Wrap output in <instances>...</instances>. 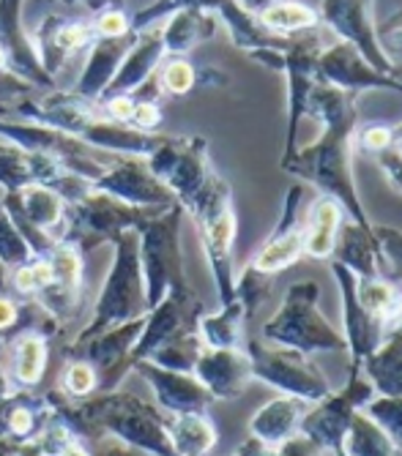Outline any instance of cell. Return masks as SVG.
Here are the masks:
<instances>
[{
	"label": "cell",
	"mask_w": 402,
	"mask_h": 456,
	"mask_svg": "<svg viewBox=\"0 0 402 456\" xmlns=\"http://www.w3.org/2000/svg\"><path fill=\"white\" fill-rule=\"evenodd\" d=\"M365 407V416L373 419L383 429V435L402 451V396H373Z\"/></svg>",
	"instance_id": "29"
},
{
	"label": "cell",
	"mask_w": 402,
	"mask_h": 456,
	"mask_svg": "<svg viewBox=\"0 0 402 456\" xmlns=\"http://www.w3.org/2000/svg\"><path fill=\"white\" fill-rule=\"evenodd\" d=\"M274 4H276V0H238V6L244 9L247 14H252V17H255V14H263V12H266L268 6H274Z\"/></svg>",
	"instance_id": "48"
},
{
	"label": "cell",
	"mask_w": 402,
	"mask_h": 456,
	"mask_svg": "<svg viewBox=\"0 0 402 456\" xmlns=\"http://www.w3.org/2000/svg\"><path fill=\"white\" fill-rule=\"evenodd\" d=\"M268 293H271V276L268 273H260L252 265H247L244 271H241V276L235 281V298L244 304L247 320L255 317V312L266 304Z\"/></svg>",
	"instance_id": "30"
},
{
	"label": "cell",
	"mask_w": 402,
	"mask_h": 456,
	"mask_svg": "<svg viewBox=\"0 0 402 456\" xmlns=\"http://www.w3.org/2000/svg\"><path fill=\"white\" fill-rule=\"evenodd\" d=\"M317 14L342 41H348V45H353L361 55H365L378 71L399 77L394 71V66L386 61L378 38H375L373 0H324Z\"/></svg>",
	"instance_id": "13"
},
{
	"label": "cell",
	"mask_w": 402,
	"mask_h": 456,
	"mask_svg": "<svg viewBox=\"0 0 402 456\" xmlns=\"http://www.w3.org/2000/svg\"><path fill=\"white\" fill-rule=\"evenodd\" d=\"M309 402L299 399V396H276L268 399L250 421V437L279 448L285 440H291L293 435H299V424L307 416Z\"/></svg>",
	"instance_id": "20"
},
{
	"label": "cell",
	"mask_w": 402,
	"mask_h": 456,
	"mask_svg": "<svg viewBox=\"0 0 402 456\" xmlns=\"http://www.w3.org/2000/svg\"><path fill=\"white\" fill-rule=\"evenodd\" d=\"M96 28H99V33H102V36H107V38H115V36H124V33H127L129 22H127V17H124V14H118V12H107V14H102V17H99Z\"/></svg>",
	"instance_id": "42"
},
{
	"label": "cell",
	"mask_w": 402,
	"mask_h": 456,
	"mask_svg": "<svg viewBox=\"0 0 402 456\" xmlns=\"http://www.w3.org/2000/svg\"><path fill=\"white\" fill-rule=\"evenodd\" d=\"M194 79H197V74H194V69H192L186 61H173V63H168L165 71H162L165 88H168L170 94H176V96L189 94V91L194 88Z\"/></svg>",
	"instance_id": "36"
},
{
	"label": "cell",
	"mask_w": 402,
	"mask_h": 456,
	"mask_svg": "<svg viewBox=\"0 0 402 456\" xmlns=\"http://www.w3.org/2000/svg\"><path fill=\"white\" fill-rule=\"evenodd\" d=\"M99 388V378L88 361L71 358L69 366L63 369V394L69 399H88Z\"/></svg>",
	"instance_id": "32"
},
{
	"label": "cell",
	"mask_w": 402,
	"mask_h": 456,
	"mask_svg": "<svg viewBox=\"0 0 402 456\" xmlns=\"http://www.w3.org/2000/svg\"><path fill=\"white\" fill-rule=\"evenodd\" d=\"M132 120L137 129H153V126H159V120H162V112H159V107L153 102H140V104H135Z\"/></svg>",
	"instance_id": "41"
},
{
	"label": "cell",
	"mask_w": 402,
	"mask_h": 456,
	"mask_svg": "<svg viewBox=\"0 0 402 456\" xmlns=\"http://www.w3.org/2000/svg\"><path fill=\"white\" fill-rule=\"evenodd\" d=\"M361 371L381 396H402V330L389 334L375 353L361 361Z\"/></svg>",
	"instance_id": "22"
},
{
	"label": "cell",
	"mask_w": 402,
	"mask_h": 456,
	"mask_svg": "<svg viewBox=\"0 0 402 456\" xmlns=\"http://www.w3.org/2000/svg\"><path fill=\"white\" fill-rule=\"evenodd\" d=\"M96 186L99 191H110L127 202L148 205V208H170V205H176L173 191L140 159H127L118 170L96 178Z\"/></svg>",
	"instance_id": "17"
},
{
	"label": "cell",
	"mask_w": 402,
	"mask_h": 456,
	"mask_svg": "<svg viewBox=\"0 0 402 456\" xmlns=\"http://www.w3.org/2000/svg\"><path fill=\"white\" fill-rule=\"evenodd\" d=\"M184 208L176 202L162 214L148 216L135 230H140V265L145 281V301L148 312L162 301L170 289H189L184 263H181V230Z\"/></svg>",
	"instance_id": "4"
},
{
	"label": "cell",
	"mask_w": 402,
	"mask_h": 456,
	"mask_svg": "<svg viewBox=\"0 0 402 456\" xmlns=\"http://www.w3.org/2000/svg\"><path fill=\"white\" fill-rule=\"evenodd\" d=\"M14 287L20 289L22 296H33V293H38L30 265H20V268H14Z\"/></svg>",
	"instance_id": "46"
},
{
	"label": "cell",
	"mask_w": 402,
	"mask_h": 456,
	"mask_svg": "<svg viewBox=\"0 0 402 456\" xmlns=\"http://www.w3.org/2000/svg\"><path fill=\"white\" fill-rule=\"evenodd\" d=\"M214 36V20L209 17H200L194 12H184L181 17H176L173 28H170V36H168V45L173 50H186L197 41H203Z\"/></svg>",
	"instance_id": "31"
},
{
	"label": "cell",
	"mask_w": 402,
	"mask_h": 456,
	"mask_svg": "<svg viewBox=\"0 0 402 456\" xmlns=\"http://www.w3.org/2000/svg\"><path fill=\"white\" fill-rule=\"evenodd\" d=\"M235 456H279V448L266 445V443H260V440L250 437L244 445L238 448V453H235Z\"/></svg>",
	"instance_id": "47"
},
{
	"label": "cell",
	"mask_w": 402,
	"mask_h": 456,
	"mask_svg": "<svg viewBox=\"0 0 402 456\" xmlns=\"http://www.w3.org/2000/svg\"><path fill=\"white\" fill-rule=\"evenodd\" d=\"M143 325H145V314L135 317L129 322L112 325L91 339L74 342L71 347H66V355L88 361L96 371V378H99L96 391L107 394L124 380V375L132 369V347L143 334Z\"/></svg>",
	"instance_id": "9"
},
{
	"label": "cell",
	"mask_w": 402,
	"mask_h": 456,
	"mask_svg": "<svg viewBox=\"0 0 402 456\" xmlns=\"http://www.w3.org/2000/svg\"><path fill=\"white\" fill-rule=\"evenodd\" d=\"M332 260L342 263L356 279L383 273V257H381V246L373 232V224L365 227L345 216L337 232V246H334Z\"/></svg>",
	"instance_id": "19"
},
{
	"label": "cell",
	"mask_w": 402,
	"mask_h": 456,
	"mask_svg": "<svg viewBox=\"0 0 402 456\" xmlns=\"http://www.w3.org/2000/svg\"><path fill=\"white\" fill-rule=\"evenodd\" d=\"M342 448L350 456H402V451L383 435V429L373 419L365 416V412H361V416L356 412Z\"/></svg>",
	"instance_id": "27"
},
{
	"label": "cell",
	"mask_w": 402,
	"mask_h": 456,
	"mask_svg": "<svg viewBox=\"0 0 402 456\" xmlns=\"http://www.w3.org/2000/svg\"><path fill=\"white\" fill-rule=\"evenodd\" d=\"M200 227V238H203L206 257L219 289V304H227L235 298V279H233V246H235V208H233V194L230 186L214 173L206 191L200 194L194 208L189 211Z\"/></svg>",
	"instance_id": "5"
},
{
	"label": "cell",
	"mask_w": 402,
	"mask_h": 456,
	"mask_svg": "<svg viewBox=\"0 0 402 456\" xmlns=\"http://www.w3.org/2000/svg\"><path fill=\"white\" fill-rule=\"evenodd\" d=\"M168 435L176 456H209L217 448V427L206 419V412L168 416Z\"/></svg>",
	"instance_id": "25"
},
{
	"label": "cell",
	"mask_w": 402,
	"mask_h": 456,
	"mask_svg": "<svg viewBox=\"0 0 402 456\" xmlns=\"http://www.w3.org/2000/svg\"><path fill=\"white\" fill-rule=\"evenodd\" d=\"M320 284L307 279L288 287L279 312L263 325L260 337L268 345L291 347L304 355L348 350L342 330H337L317 306Z\"/></svg>",
	"instance_id": "2"
},
{
	"label": "cell",
	"mask_w": 402,
	"mask_h": 456,
	"mask_svg": "<svg viewBox=\"0 0 402 456\" xmlns=\"http://www.w3.org/2000/svg\"><path fill=\"white\" fill-rule=\"evenodd\" d=\"M258 22L268 33L288 38V36L315 30L320 22V14L315 9H309L307 4H299V0H276L274 6H268L263 14H258Z\"/></svg>",
	"instance_id": "26"
},
{
	"label": "cell",
	"mask_w": 402,
	"mask_h": 456,
	"mask_svg": "<svg viewBox=\"0 0 402 456\" xmlns=\"http://www.w3.org/2000/svg\"><path fill=\"white\" fill-rule=\"evenodd\" d=\"M279 456H324V448L315 445L304 435H293L291 440H285L283 445H279Z\"/></svg>",
	"instance_id": "40"
},
{
	"label": "cell",
	"mask_w": 402,
	"mask_h": 456,
	"mask_svg": "<svg viewBox=\"0 0 402 456\" xmlns=\"http://www.w3.org/2000/svg\"><path fill=\"white\" fill-rule=\"evenodd\" d=\"M394 140V126H386V123H373L365 132H361V145L373 153H381L391 145Z\"/></svg>",
	"instance_id": "39"
},
{
	"label": "cell",
	"mask_w": 402,
	"mask_h": 456,
	"mask_svg": "<svg viewBox=\"0 0 402 456\" xmlns=\"http://www.w3.org/2000/svg\"><path fill=\"white\" fill-rule=\"evenodd\" d=\"M86 38H88V28L83 25H69L58 33V47L69 50V47H79V45H86Z\"/></svg>",
	"instance_id": "43"
},
{
	"label": "cell",
	"mask_w": 402,
	"mask_h": 456,
	"mask_svg": "<svg viewBox=\"0 0 402 456\" xmlns=\"http://www.w3.org/2000/svg\"><path fill=\"white\" fill-rule=\"evenodd\" d=\"M373 232L381 246V257H383V276L402 281V230L399 227H383L373 224Z\"/></svg>",
	"instance_id": "33"
},
{
	"label": "cell",
	"mask_w": 402,
	"mask_h": 456,
	"mask_svg": "<svg viewBox=\"0 0 402 456\" xmlns=\"http://www.w3.org/2000/svg\"><path fill=\"white\" fill-rule=\"evenodd\" d=\"M173 6H189V9H219L230 25V33L235 38L238 47H250V50H268V47H285L283 36L268 33L252 14H247L238 6V0H165L159 12L173 9Z\"/></svg>",
	"instance_id": "18"
},
{
	"label": "cell",
	"mask_w": 402,
	"mask_h": 456,
	"mask_svg": "<svg viewBox=\"0 0 402 456\" xmlns=\"http://www.w3.org/2000/svg\"><path fill=\"white\" fill-rule=\"evenodd\" d=\"M375 156H378V167L386 175V181L391 183V189L402 191V153L394 145H389L386 151H381Z\"/></svg>",
	"instance_id": "37"
},
{
	"label": "cell",
	"mask_w": 402,
	"mask_h": 456,
	"mask_svg": "<svg viewBox=\"0 0 402 456\" xmlns=\"http://www.w3.org/2000/svg\"><path fill=\"white\" fill-rule=\"evenodd\" d=\"M4 350H6V339H4V334H0V399L9 396V375L4 369Z\"/></svg>",
	"instance_id": "49"
},
{
	"label": "cell",
	"mask_w": 402,
	"mask_h": 456,
	"mask_svg": "<svg viewBox=\"0 0 402 456\" xmlns=\"http://www.w3.org/2000/svg\"><path fill=\"white\" fill-rule=\"evenodd\" d=\"M320 50H324V47H320V36H315V33L291 36L285 50H283V71L288 77V137H285L283 161L291 159L299 151L296 148L299 123L307 118L309 96H312V88L317 86L315 63H317Z\"/></svg>",
	"instance_id": "10"
},
{
	"label": "cell",
	"mask_w": 402,
	"mask_h": 456,
	"mask_svg": "<svg viewBox=\"0 0 402 456\" xmlns=\"http://www.w3.org/2000/svg\"><path fill=\"white\" fill-rule=\"evenodd\" d=\"M375 38H378L386 61L402 77V9L391 12L381 25H375Z\"/></svg>",
	"instance_id": "34"
},
{
	"label": "cell",
	"mask_w": 402,
	"mask_h": 456,
	"mask_svg": "<svg viewBox=\"0 0 402 456\" xmlns=\"http://www.w3.org/2000/svg\"><path fill=\"white\" fill-rule=\"evenodd\" d=\"M332 456H350V453L340 445V448H334V451H332Z\"/></svg>",
	"instance_id": "51"
},
{
	"label": "cell",
	"mask_w": 402,
	"mask_h": 456,
	"mask_svg": "<svg viewBox=\"0 0 402 456\" xmlns=\"http://www.w3.org/2000/svg\"><path fill=\"white\" fill-rule=\"evenodd\" d=\"M332 273L337 279L340 287V298H342V328H345V345L350 353V363L361 366L370 353L378 350V345L386 339V328L383 320L375 317L373 312H367L361 306L358 296H356V276L337 260H332Z\"/></svg>",
	"instance_id": "14"
},
{
	"label": "cell",
	"mask_w": 402,
	"mask_h": 456,
	"mask_svg": "<svg viewBox=\"0 0 402 456\" xmlns=\"http://www.w3.org/2000/svg\"><path fill=\"white\" fill-rule=\"evenodd\" d=\"M203 347L206 345L200 339L197 330H186V334L173 337L156 353H151L148 361L162 369H173V371H194V363H197L200 353H203Z\"/></svg>",
	"instance_id": "28"
},
{
	"label": "cell",
	"mask_w": 402,
	"mask_h": 456,
	"mask_svg": "<svg viewBox=\"0 0 402 456\" xmlns=\"http://www.w3.org/2000/svg\"><path fill=\"white\" fill-rule=\"evenodd\" d=\"M315 79L320 86H332L348 94L394 91L402 96V79L394 74L378 71L353 45H348V41L332 45L329 50H320L317 63H315Z\"/></svg>",
	"instance_id": "11"
},
{
	"label": "cell",
	"mask_w": 402,
	"mask_h": 456,
	"mask_svg": "<svg viewBox=\"0 0 402 456\" xmlns=\"http://www.w3.org/2000/svg\"><path fill=\"white\" fill-rule=\"evenodd\" d=\"M6 271H9V268H6V263L0 260V296L6 293Z\"/></svg>",
	"instance_id": "50"
},
{
	"label": "cell",
	"mask_w": 402,
	"mask_h": 456,
	"mask_svg": "<svg viewBox=\"0 0 402 456\" xmlns=\"http://www.w3.org/2000/svg\"><path fill=\"white\" fill-rule=\"evenodd\" d=\"M345 219L340 202L332 197H317L304 214V257L312 260H332L337 232Z\"/></svg>",
	"instance_id": "21"
},
{
	"label": "cell",
	"mask_w": 402,
	"mask_h": 456,
	"mask_svg": "<svg viewBox=\"0 0 402 456\" xmlns=\"http://www.w3.org/2000/svg\"><path fill=\"white\" fill-rule=\"evenodd\" d=\"M135 369L140 378L148 380L153 388V396L165 412L170 416H186V412H206L217 399L209 394V388L200 383L192 371H173L151 363L148 358L137 361Z\"/></svg>",
	"instance_id": "15"
},
{
	"label": "cell",
	"mask_w": 402,
	"mask_h": 456,
	"mask_svg": "<svg viewBox=\"0 0 402 456\" xmlns=\"http://www.w3.org/2000/svg\"><path fill=\"white\" fill-rule=\"evenodd\" d=\"M28 243L22 240V232L12 224V216L0 208V260L6 268H20L28 260Z\"/></svg>",
	"instance_id": "35"
},
{
	"label": "cell",
	"mask_w": 402,
	"mask_h": 456,
	"mask_svg": "<svg viewBox=\"0 0 402 456\" xmlns=\"http://www.w3.org/2000/svg\"><path fill=\"white\" fill-rule=\"evenodd\" d=\"M107 112L115 118V120H132L135 115V102L129 96H115L110 104H107Z\"/></svg>",
	"instance_id": "45"
},
{
	"label": "cell",
	"mask_w": 402,
	"mask_h": 456,
	"mask_svg": "<svg viewBox=\"0 0 402 456\" xmlns=\"http://www.w3.org/2000/svg\"><path fill=\"white\" fill-rule=\"evenodd\" d=\"M375 396L373 383L365 378L361 366L350 363L348 383L340 391H332L326 399L315 402L317 407L307 410V416L299 424V435L309 437L315 445L324 451H334L345 443V435L356 419L358 410H365V404Z\"/></svg>",
	"instance_id": "7"
},
{
	"label": "cell",
	"mask_w": 402,
	"mask_h": 456,
	"mask_svg": "<svg viewBox=\"0 0 402 456\" xmlns=\"http://www.w3.org/2000/svg\"><path fill=\"white\" fill-rule=\"evenodd\" d=\"M192 375L209 388L214 399H235L252 383V369L244 350L203 347Z\"/></svg>",
	"instance_id": "16"
},
{
	"label": "cell",
	"mask_w": 402,
	"mask_h": 456,
	"mask_svg": "<svg viewBox=\"0 0 402 456\" xmlns=\"http://www.w3.org/2000/svg\"><path fill=\"white\" fill-rule=\"evenodd\" d=\"M244 353L250 358L252 380H260L279 394L299 396L304 402H320L332 394V383L320 366L299 350L276 347L263 339H247Z\"/></svg>",
	"instance_id": "6"
},
{
	"label": "cell",
	"mask_w": 402,
	"mask_h": 456,
	"mask_svg": "<svg viewBox=\"0 0 402 456\" xmlns=\"http://www.w3.org/2000/svg\"><path fill=\"white\" fill-rule=\"evenodd\" d=\"M115 248L118 257L115 265L102 287V296L96 301L94 320L88 328L79 330V339H91L102 330L129 322L135 317L148 314V301H145V281H143V265H140V235L137 230H120L115 235Z\"/></svg>",
	"instance_id": "3"
},
{
	"label": "cell",
	"mask_w": 402,
	"mask_h": 456,
	"mask_svg": "<svg viewBox=\"0 0 402 456\" xmlns=\"http://www.w3.org/2000/svg\"><path fill=\"white\" fill-rule=\"evenodd\" d=\"M94 445H96L94 456H153V453H148V451H140V448H132V445H127V443H120V440L110 437V435L94 437Z\"/></svg>",
	"instance_id": "38"
},
{
	"label": "cell",
	"mask_w": 402,
	"mask_h": 456,
	"mask_svg": "<svg viewBox=\"0 0 402 456\" xmlns=\"http://www.w3.org/2000/svg\"><path fill=\"white\" fill-rule=\"evenodd\" d=\"M247 312L238 298L222 304L219 314H203L197 320V334L206 347L219 350H244L247 342Z\"/></svg>",
	"instance_id": "24"
},
{
	"label": "cell",
	"mask_w": 402,
	"mask_h": 456,
	"mask_svg": "<svg viewBox=\"0 0 402 456\" xmlns=\"http://www.w3.org/2000/svg\"><path fill=\"white\" fill-rule=\"evenodd\" d=\"M4 63H6V58H4V50H0V69H4Z\"/></svg>",
	"instance_id": "52"
},
{
	"label": "cell",
	"mask_w": 402,
	"mask_h": 456,
	"mask_svg": "<svg viewBox=\"0 0 402 456\" xmlns=\"http://www.w3.org/2000/svg\"><path fill=\"white\" fill-rule=\"evenodd\" d=\"M20 306L12 301V298H6V296H0V334H6L9 328H14L17 322H20Z\"/></svg>",
	"instance_id": "44"
},
{
	"label": "cell",
	"mask_w": 402,
	"mask_h": 456,
	"mask_svg": "<svg viewBox=\"0 0 402 456\" xmlns=\"http://www.w3.org/2000/svg\"><path fill=\"white\" fill-rule=\"evenodd\" d=\"M47 337L36 328H25L9 347V378L17 388H33L45 378Z\"/></svg>",
	"instance_id": "23"
},
{
	"label": "cell",
	"mask_w": 402,
	"mask_h": 456,
	"mask_svg": "<svg viewBox=\"0 0 402 456\" xmlns=\"http://www.w3.org/2000/svg\"><path fill=\"white\" fill-rule=\"evenodd\" d=\"M151 173L173 191V197H178L184 211H192L214 178L206 140H162V145L151 153Z\"/></svg>",
	"instance_id": "8"
},
{
	"label": "cell",
	"mask_w": 402,
	"mask_h": 456,
	"mask_svg": "<svg viewBox=\"0 0 402 456\" xmlns=\"http://www.w3.org/2000/svg\"><path fill=\"white\" fill-rule=\"evenodd\" d=\"M304 208H307L304 186H291L283 205V216H279L274 232L266 238L260 252L250 263L255 271L276 276L304 257Z\"/></svg>",
	"instance_id": "12"
},
{
	"label": "cell",
	"mask_w": 402,
	"mask_h": 456,
	"mask_svg": "<svg viewBox=\"0 0 402 456\" xmlns=\"http://www.w3.org/2000/svg\"><path fill=\"white\" fill-rule=\"evenodd\" d=\"M307 115L320 123V137L296 151L291 159L279 161V167L285 173L312 183L320 194H326L340 202L348 219L356 224L370 227V216L361 205L353 167H350V142L358 126V110H356V94L332 88V86H317L312 88Z\"/></svg>",
	"instance_id": "1"
}]
</instances>
